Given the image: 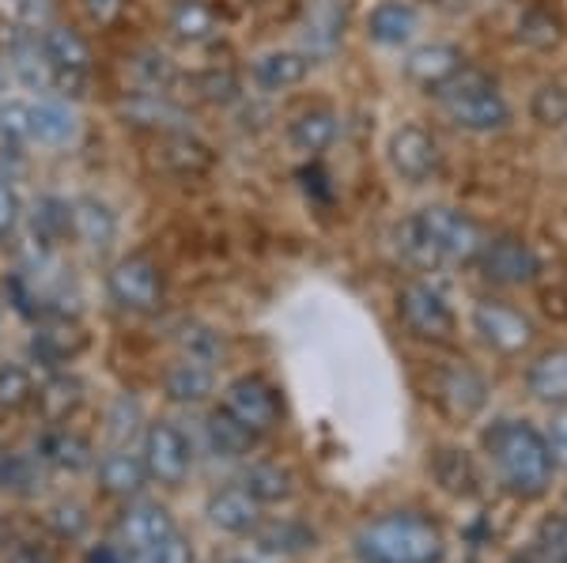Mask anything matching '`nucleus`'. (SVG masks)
<instances>
[{"mask_svg": "<svg viewBox=\"0 0 567 563\" xmlns=\"http://www.w3.org/2000/svg\"><path fill=\"white\" fill-rule=\"evenodd\" d=\"M239 488L265 507V503H280V499L291 496V477H288V469L272 466V461H254L239 477Z\"/></svg>", "mask_w": 567, "mask_h": 563, "instance_id": "nucleus-31", "label": "nucleus"}, {"mask_svg": "<svg viewBox=\"0 0 567 563\" xmlns=\"http://www.w3.org/2000/svg\"><path fill=\"white\" fill-rule=\"evenodd\" d=\"M390 167L405 181H427L439 170V144L420 125H401L390 136Z\"/></svg>", "mask_w": 567, "mask_h": 563, "instance_id": "nucleus-12", "label": "nucleus"}, {"mask_svg": "<svg viewBox=\"0 0 567 563\" xmlns=\"http://www.w3.org/2000/svg\"><path fill=\"white\" fill-rule=\"evenodd\" d=\"M69 231H72L69 201H61V197H42L31 212V242H39V247L50 250V247H58Z\"/></svg>", "mask_w": 567, "mask_h": 563, "instance_id": "nucleus-33", "label": "nucleus"}, {"mask_svg": "<svg viewBox=\"0 0 567 563\" xmlns=\"http://www.w3.org/2000/svg\"><path fill=\"white\" fill-rule=\"evenodd\" d=\"M0 322H4V306H0Z\"/></svg>", "mask_w": 567, "mask_h": 563, "instance_id": "nucleus-56", "label": "nucleus"}, {"mask_svg": "<svg viewBox=\"0 0 567 563\" xmlns=\"http://www.w3.org/2000/svg\"><path fill=\"white\" fill-rule=\"evenodd\" d=\"M288 140L299 156H322L329 144L337 140V114L333 111H307L291 122Z\"/></svg>", "mask_w": 567, "mask_h": 563, "instance_id": "nucleus-27", "label": "nucleus"}, {"mask_svg": "<svg viewBox=\"0 0 567 563\" xmlns=\"http://www.w3.org/2000/svg\"><path fill=\"white\" fill-rule=\"evenodd\" d=\"M87 348V333L72 322L69 314H58V317H45V322L34 330V341H31V352L45 363H65L72 356Z\"/></svg>", "mask_w": 567, "mask_h": 563, "instance_id": "nucleus-16", "label": "nucleus"}, {"mask_svg": "<svg viewBox=\"0 0 567 563\" xmlns=\"http://www.w3.org/2000/svg\"><path fill=\"white\" fill-rule=\"evenodd\" d=\"M398 314L416 337L446 341L454 333V311L432 284H405L398 295Z\"/></svg>", "mask_w": 567, "mask_h": 563, "instance_id": "nucleus-8", "label": "nucleus"}, {"mask_svg": "<svg viewBox=\"0 0 567 563\" xmlns=\"http://www.w3.org/2000/svg\"><path fill=\"white\" fill-rule=\"evenodd\" d=\"M171 31H175V39L189 42V45H200L208 39H216V12L205 4V0H178L175 8H171Z\"/></svg>", "mask_w": 567, "mask_h": 563, "instance_id": "nucleus-29", "label": "nucleus"}, {"mask_svg": "<svg viewBox=\"0 0 567 563\" xmlns=\"http://www.w3.org/2000/svg\"><path fill=\"white\" fill-rule=\"evenodd\" d=\"M136 424H141V405L133 402L130 394L117 397L114 408H110V435H114L117 447H125V442L136 435Z\"/></svg>", "mask_w": 567, "mask_h": 563, "instance_id": "nucleus-45", "label": "nucleus"}, {"mask_svg": "<svg viewBox=\"0 0 567 563\" xmlns=\"http://www.w3.org/2000/svg\"><path fill=\"white\" fill-rule=\"evenodd\" d=\"M341 34H344V8L329 4V0L318 4L315 12H310L307 31H303L310 58H315V53H333L337 42H341Z\"/></svg>", "mask_w": 567, "mask_h": 563, "instance_id": "nucleus-34", "label": "nucleus"}, {"mask_svg": "<svg viewBox=\"0 0 567 563\" xmlns=\"http://www.w3.org/2000/svg\"><path fill=\"white\" fill-rule=\"evenodd\" d=\"M175 341H178L182 356L197 359V363H208V367L224 356V337H219L213 325H205V322H182L175 330Z\"/></svg>", "mask_w": 567, "mask_h": 563, "instance_id": "nucleus-36", "label": "nucleus"}, {"mask_svg": "<svg viewBox=\"0 0 567 563\" xmlns=\"http://www.w3.org/2000/svg\"><path fill=\"white\" fill-rule=\"evenodd\" d=\"M122 563H148V560H144V556H125V552H122Z\"/></svg>", "mask_w": 567, "mask_h": 563, "instance_id": "nucleus-54", "label": "nucleus"}, {"mask_svg": "<svg viewBox=\"0 0 567 563\" xmlns=\"http://www.w3.org/2000/svg\"><path fill=\"white\" fill-rule=\"evenodd\" d=\"M69 223H72V234H76L87 250H106L110 242L117 239V216L110 212V205L99 201V197H76V201L69 205Z\"/></svg>", "mask_w": 567, "mask_h": 563, "instance_id": "nucleus-15", "label": "nucleus"}, {"mask_svg": "<svg viewBox=\"0 0 567 563\" xmlns=\"http://www.w3.org/2000/svg\"><path fill=\"white\" fill-rule=\"evenodd\" d=\"M144 560L148 563H194V552H189V541L175 530L159 549L152 552V556H144Z\"/></svg>", "mask_w": 567, "mask_h": 563, "instance_id": "nucleus-47", "label": "nucleus"}, {"mask_svg": "<svg viewBox=\"0 0 567 563\" xmlns=\"http://www.w3.org/2000/svg\"><path fill=\"white\" fill-rule=\"evenodd\" d=\"M53 525H58V533H65V538H80V533H84V525H87L84 507H76V503L53 507Z\"/></svg>", "mask_w": 567, "mask_h": 563, "instance_id": "nucleus-48", "label": "nucleus"}, {"mask_svg": "<svg viewBox=\"0 0 567 563\" xmlns=\"http://www.w3.org/2000/svg\"><path fill=\"white\" fill-rule=\"evenodd\" d=\"M529 114L542 125H567V87L564 84L537 87L534 103H529Z\"/></svg>", "mask_w": 567, "mask_h": 563, "instance_id": "nucleus-42", "label": "nucleus"}, {"mask_svg": "<svg viewBox=\"0 0 567 563\" xmlns=\"http://www.w3.org/2000/svg\"><path fill=\"white\" fill-rule=\"evenodd\" d=\"M122 117L130 125H141V129H163V133H186V125H189L186 111L167 103L159 91H141V95L125 98Z\"/></svg>", "mask_w": 567, "mask_h": 563, "instance_id": "nucleus-18", "label": "nucleus"}, {"mask_svg": "<svg viewBox=\"0 0 567 563\" xmlns=\"http://www.w3.org/2000/svg\"><path fill=\"white\" fill-rule=\"evenodd\" d=\"M23 220V201L12 175H0V239H12Z\"/></svg>", "mask_w": 567, "mask_h": 563, "instance_id": "nucleus-46", "label": "nucleus"}, {"mask_svg": "<svg viewBox=\"0 0 567 563\" xmlns=\"http://www.w3.org/2000/svg\"><path fill=\"white\" fill-rule=\"evenodd\" d=\"M310 72V58L307 53H296V50H272V53H261L254 61V84L261 91H288L296 84H303Z\"/></svg>", "mask_w": 567, "mask_h": 563, "instance_id": "nucleus-21", "label": "nucleus"}, {"mask_svg": "<svg viewBox=\"0 0 567 563\" xmlns=\"http://www.w3.org/2000/svg\"><path fill=\"white\" fill-rule=\"evenodd\" d=\"M163 159L171 163L182 175H205L213 167V148L205 140H197L194 133H171L167 136V148H163Z\"/></svg>", "mask_w": 567, "mask_h": 563, "instance_id": "nucleus-35", "label": "nucleus"}, {"mask_svg": "<svg viewBox=\"0 0 567 563\" xmlns=\"http://www.w3.org/2000/svg\"><path fill=\"white\" fill-rule=\"evenodd\" d=\"M439 98H443L451 122L470 133H496L511 122L507 98L499 95L496 84H492L484 72L458 69L443 87H439Z\"/></svg>", "mask_w": 567, "mask_h": 563, "instance_id": "nucleus-3", "label": "nucleus"}, {"mask_svg": "<svg viewBox=\"0 0 567 563\" xmlns=\"http://www.w3.org/2000/svg\"><path fill=\"white\" fill-rule=\"evenodd\" d=\"M484 450L496 461L503 484L515 496L534 499L542 496L553 480V450H548L545 435L529 428L523 420H496L484 431Z\"/></svg>", "mask_w": 567, "mask_h": 563, "instance_id": "nucleus-1", "label": "nucleus"}, {"mask_svg": "<svg viewBox=\"0 0 567 563\" xmlns=\"http://www.w3.org/2000/svg\"><path fill=\"white\" fill-rule=\"evenodd\" d=\"M420 227L427 231L435 253L446 261H477L484 250V231L470 220L465 212H454V208H420L416 212Z\"/></svg>", "mask_w": 567, "mask_h": 563, "instance_id": "nucleus-4", "label": "nucleus"}, {"mask_svg": "<svg viewBox=\"0 0 567 563\" xmlns=\"http://www.w3.org/2000/svg\"><path fill=\"white\" fill-rule=\"evenodd\" d=\"M0 140L12 144V148L31 140V106L20 103V98L0 103Z\"/></svg>", "mask_w": 567, "mask_h": 563, "instance_id": "nucleus-41", "label": "nucleus"}, {"mask_svg": "<svg viewBox=\"0 0 567 563\" xmlns=\"http://www.w3.org/2000/svg\"><path fill=\"white\" fill-rule=\"evenodd\" d=\"M163 386H167L171 402H178V405H200L208 394H213L216 375H213V367H208V363H197V359L182 356L175 367L167 371Z\"/></svg>", "mask_w": 567, "mask_h": 563, "instance_id": "nucleus-25", "label": "nucleus"}, {"mask_svg": "<svg viewBox=\"0 0 567 563\" xmlns=\"http://www.w3.org/2000/svg\"><path fill=\"white\" fill-rule=\"evenodd\" d=\"M542 544L553 563H567V519L548 522L542 530Z\"/></svg>", "mask_w": 567, "mask_h": 563, "instance_id": "nucleus-49", "label": "nucleus"}, {"mask_svg": "<svg viewBox=\"0 0 567 563\" xmlns=\"http://www.w3.org/2000/svg\"><path fill=\"white\" fill-rule=\"evenodd\" d=\"M481 269L488 280L496 284H507V288H518V284H529V280L542 272V261L537 253L518 239H496V242H484L481 250Z\"/></svg>", "mask_w": 567, "mask_h": 563, "instance_id": "nucleus-13", "label": "nucleus"}, {"mask_svg": "<svg viewBox=\"0 0 567 563\" xmlns=\"http://www.w3.org/2000/svg\"><path fill=\"white\" fill-rule=\"evenodd\" d=\"M548 450H553V461H567V413H560L553 420V431H548Z\"/></svg>", "mask_w": 567, "mask_h": 563, "instance_id": "nucleus-51", "label": "nucleus"}, {"mask_svg": "<svg viewBox=\"0 0 567 563\" xmlns=\"http://www.w3.org/2000/svg\"><path fill=\"white\" fill-rule=\"evenodd\" d=\"M208 522L224 533H254L261 525V503L243 488H224L208 499Z\"/></svg>", "mask_w": 567, "mask_h": 563, "instance_id": "nucleus-17", "label": "nucleus"}, {"mask_svg": "<svg viewBox=\"0 0 567 563\" xmlns=\"http://www.w3.org/2000/svg\"><path fill=\"white\" fill-rule=\"evenodd\" d=\"M12 563H53V560L45 556V552H39V549H20L12 556Z\"/></svg>", "mask_w": 567, "mask_h": 563, "instance_id": "nucleus-53", "label": "nucleus"}, {"mask_svg": "<svg viewBox=\"0 0 567 563\" xmlns=\"http://www.w3.org/2000/svg\"><path fill=\"white\" fill-rule=\"evenodd\" d=\"M435 397H439V405H443L451 416H462V420H470V416H477L481 408H484L488 386H484V378L473 367H465V363H454V367L439 371V394Z\"/></svg>", "mask_w": 567, "mask_h": 563, "instance_id": "nucleus-14", "label": "nucleus"}, {"mask_svg": "<svg viewBox=\"0 0 567 563\" xmlns=\"http://www.w3.org/2000/svg\"><path fill=\"white\" fill-rule=\"evenodd\" d=\"M194 87L200 98H208V103H235L239 98V80L231 76V72H200V76H194Z\"/></svg>", "mask_w": 567, "mask_h": 563, "instance_id": "nucleus-43", "label": "nucleus"}, {"mask_svg": "<svg viewBox=\"0 0 567 563\" xmlns=\"http://www.w3.org/2000/svg\"><path fill=\"white\" fill-rule=\"evenodd\" d=\"M526 386L537 402L567 405V348H553L537 356L526 371Z\"/></svg>", "mask_w": 567, "mask_h": 563, "instance_id": "nucleus-24", "label": "nucleus"}, {"mask_svg": "<svg viewBox=\"0 0 567 563\" xmlns=\"http://www.w3.org/2000/svg\"><path fill=\"white\" fill-rule=\"evenodd\" d=\"M205 435H208V447L216 453H224V458H246V453L254 450V442H258V435L235 420L227 408H216V413L208 416Z\"/></svg>", "mask_w": 567, "mask_h": 563, "instance_id": "nucleus-28", "label": "nucleus"}, {"mask_svg": "<svg viewBox=\"0 0 567 563\" xmlns=\"http://www.w3.org/2000/svg\"><path fill=\"white\" fill-rule=\"evenodd\" d=\"M125 4H130V0H84V12H87V20H91V23L114 27L117 20H122Z\"/></svg>", "mask_w": 567, "mask_h": 563, "instance_id": "nucleus-50", "label": "nucleus"}, {"mask_svg": "<svg viewBox=\"0 0 567 563\" xmlns=\"http://www.w3.org/2000/svg\"><path fill=\"white\" fill-rule=\"evenodd\" d=\"M420 31V15L401 0H382L368 15V34L379 45H405Z\"/></svg>", "mask_w": 567, "mask_h": 563, "instance_id": "nucleus-23", "label": "nucleus"}, {"mask_svg": "<svg viewBox=\"0 0 567 563\" xmlns=\"http://www.w3.org/2000/svg\"><path fill=\"white\" fill-rule=\"evenodd\" d=\"M435 477L443 480L451 492H465V488L473 484V469H470V461H465V453L462 450H443L435 458Z\"/></svg>", "mask_w": 567, "mask_h": 563, "instance_id": "nucleus-44", "label": "nucleus"}, {"mask_svg": "<svg viewBox=\"0 0 567 563\" xmlns=\"http://www.w3.org/2000/svg\"><path fill=\"white\" fill-rule=\"evenodd\" d=\"M144 466H148V480H159L167 488H178L189 477L194 466V447H189L186 431L171 420H155L144 431Z\"/></svg>", "mask_w": 567, "mask_h": 563, "instance_id": "nucleus-5", "label": "nucleus"}, {"mask_svg": "<svg viewBox=\"0 0 567 563\" xmlns=\"http://www.w3.org/2000/svg\"><path fill=\"white\" fill-rule=\"evenodd\" d=\"M258 538V549L265 556H296V552H307L315 549V533L299 522H269V525H258L254 530Z\"/></svg>", "mask_w": 567, "mask_h": 563, "instance_id": "nucleus-32", "label": "nucleus"}, {"mask_svg": "<svg viewBox=\"0 0 567 563\" xmlns=\"http://www.w3.org/2000/svg\"><path fill=\"white\" fill-rule=\"evenodd\" d=\"M39 458L50 461V466L61 469V473H84L91 461H95V453H91V442L84 435H76L69 428H53L42 435Z\"/></svg>", "mask_w": 567, "mask_h": 563, "instance_id": "nucleus-22", "label": "nucleus"}, {"mask_svg": "<svg viewBox=\"0 0 567 563\" xmlns=\"http://www.w3.org/2000/svg\"><path fill=\"white\" fill-rule=\"evenodd\" d=\"M398 253L416 269H439V265H443V258L435 253L432 239H427V231L420 227L416 216H409V220L398 227Z\"/></svg>", "mask_w": 567, "mask_h": 563, "instance_id": "nucleus-37", "label": "nucleus"}, {"mask_svg": "<svg viewBox=\"0 0 567 563\" xmlns=\"http://www.w3.org/2000/svg\"><path fill=\"white\" fill-rule=\"evenodd\" d=\"M42 53L50 61L53 87H61L65 95H84L87 76H91V50L76 31L61 23H50L42 31Z\"/></svg>", "mask_w": 567, "mask_h": 563, "instance_id": "nucleus-6", "label": "nucleus"}, {"mask_svg": "<svg viewBox=\"0 0 567 563\" xmlns=\"http://www.w3.org/2000/svg\"><path fill=\"white\" fill-rule=\"evenodd\" d=\"M87 563H122V549H114V544H99V549H91Z\"/></svg>", "mask_w": 567, "mask_h": 563, "instance_id": "nucleus-52", "label": "nucleus"}, {"mask_svg": "<svg viewBox=\"0 0 567 563\" xmlns=\"http://www.w3.org/2000/svg\"><path fill=\"white\" fill-rule=\"evenodd\" d=\"M80 402H84V383H80V378H72V375L50 378V383L39 389V405L45 408V416H50V420H65V416Z\"/></svg>", "mask_w": 567, "mask_h": 563, "instance_id": "nucleus-38", "label": "nucleus"}, {"mask_svg": "<svg viewBox=\"0 0 567 563\" xmlns=\"http://www.w3.org/2000/svg\"><path fill=\"white\" fill-rule=\"evenodd\" d=\"M224 408L235 416L239 424H246L254 435L272 431L280 424V402L277 389H272L258 375H243L224 389Z\"/></svg>", "mask_w": 567, "mask_h": 563, "instance_id": "nucleus-9", "label": "nucleus"}, {"mask_svg": "<svg viewBox=\"0 0 567 563\" xmlns=\"http://www.w3.org/2000/svg\"><path fill=\"white\" fill-rule=\"evenodd\" d=\"M473 330L481 333L484 344H492V348H499V352H523L526 344L534 341L529 317L518 314L515 306L492 303V299L473 306Z\"/></svg>", "mask_w": 567, "mask_h": 563, "instance_id": "nucleus-11", "label": "nucleus"}, {"mask_svg": "<svg viewBox=\"0 0 567 563\" xmlns=\"http://www.w3.org/2000/svg\"><path fill=\"white\" fill-rule=\"evenodd\" d=\"M99 480L110 496H136L148 484V466H144V453L133 447H114L103 453L99 461Z\"/></svg>", "mask_w": 567, "mask_h": 563, "instance_id": "nucleus-19", "label": "nucleus"}, {"mask_svg": "<svg viewBox=\"0 0 567 563\" xmlns=\"http://www.w3.org/2000/svg\"><path fill=\"white\" fill-rule=\"evenodd\" d=\"M106 292L122 311L148 314L159 306V295H163L159 269H155L148 258H141V253H130V258H122L114 269H110Z\"/></svg>", "mask_w": 567, "mask_h": 563, "instance_id": "nucleus-7", "label": "nucleus"}, {"mask_svg": "<svg viewBox=\"0 0 567 563\" xmlns=\"http://www.w3.org/2000/svg\"><path fill=\"white\" fill-rule=\"evenodd\" d=\"M443 552L439 525L420 514H382L355 533V556L363 563H439Z\"/></svg>", "mask_w": 567, "mask_h": 563, "instance_id": "nucleus-2", "label": "nucleus"}, {"mask_svg": "<svg viewBox=\"0 0 567 563\" xmlns=\"http://www.w3.org/2000/svg\"><path fill=\"white\" fill-rule=\"evenodd\" d=\"M8 69L16 72V80L27 87H53V72H50V61L42 53V42L39 39H16L12 50H8Z\"/></svg>", "mask_w": 567, "mask_h": 563, "instance_id": "nucleus-30", "label": "nucleus"}, {"mask_svg": "<svg viewBox=\"0 0 567 563\" xmlns=\"http://www.w3.org/2000/svg\"><path fill=\"white\" fill-rule=\"evenodd\" d=\"M178 525L171 519L167 507L159 503H136L117 519V544L125 556H152L163 541L175 533Z\"/></svg>", "mask_w": 567, "mask_h": 563, "instance_id": "nucleus-10", "label": "nucleus"}, {"mask_svg": "<svg viewBox=\"0 0 567 563\" xmlns=\"http://www.w3.org/2000/svg\"><path fill=\"white\" fill-rule=\"evenodd\" d=\"M458 69H462V53L454 45H420L405 61V72L424 87H443Z\"/></svg>", "mask_w": 567, "mask_h": 563, "instance_id": "nucleus-26", "label": "nucleus"}, {"mask_svg": "<svg viewBox=\"0 0 567 563\" xmlns=\"http://www.w3.org/2000/svg\"><path fill=\"white\" fill-rule=\"evenodd\" d=\"M80 133V117L69 103L61 98H42L31 106V140L50 144V148H65L76 140Z\"/></svg>", "mask_w": 567, "mask_h": 563, "instance_id": "nucleus-20", "label": "nucleus"}, {"mask_svg": "<svg viewBox=\"0 0 567 563\" xmlns=\"http://www.w3.org/2000/svg\"><path fill=\"white\" fill-rule=\"evenodd\" d=\"M34 397V378L20 363H0V408H23Z\"/></svg>", "mask_w": 567, "mask_h": 563, "instance_id": "nucleus-40", "label": "nucleus"}, {"mask_svg": "<svg viewBox=\"0 0 567 563\" xmlns=\"http://www.w3.org/2000/svg\"><path fill=\"white\" fill-rule=\"evenodd\" d=\"M133 76H136V84H141L144 91H159V95H163V87L175 84L178 72H175V61H171L167 53L144 50L141 58L133 61Z\"/></svg>", "mask_w": 567, "mask_h": 563, "instance_id": "nucleus-39", "label": "nucleus"}, {"mask_svg": "<svg viewBox=\"0 0 567 563\" xmlns=\"http://www.w3.org/2000/svg\"><path fill=\"white\" fill-rule=\"evenodd\" d=\"M0 91H4V69H0Z\"/></svg>", "mask_w": 567, "mask_h": 563, "instance_id": "nucleus-55", "label": "nucleus"}]
</instances>
